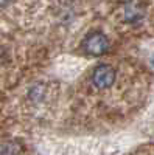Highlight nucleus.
Here are the masks:
<instances>
[{
    "instance_id": "nucleus-1",
    "label": "nucleus",
    "mask_w": 154,
    "mask_h": 155,
    "mask_svg": "<svg viewBox=\"0 0 154 155\" xmlns=\"http://www.w3.org/2000/svg\"><path fill=\"white\" fill-rule=\"evenodd\" d=\"M81 50L89 56H101L109 50V39L101 31H92L83 39Z\"/></svg>"
},
{
    "instance_id": "nucleus-2",
    "label": "nucleus",
    "mask_w": 154,
    "mask_h": 155,
    "mask_svg": "<svg viewBox=\"0 0 154 155\" xmlns=\"http://www.w3.org/2000/svg\"><path fill=\"white\" fill-rule=\"evenodd\" d=\"M115 78H117L115 68L112 65H109V64H101L92 73V82L97 88L104 90V88H109L114 85Z\"/></svg>"
},
{
    "instance_id": "nucleus-3",
    "label": "nucleus",
    "mask_w": 154,
    "mask_h": 155,
    "mask_svg": "<svg viewBox=\"0 0 154 155\" xmlns=\"http://www.w3.org/2000/svg\"><path fill=\"white\" fill-rule=\"evenodd\" d=\"M145 16V6L137 2V0H131L128 2L123 8V17L128 23H135L139 20H142Z\"/></svg>"
},
{
    "instance_id": "nucleus-4",
    "label": "nucleus",
    "mask_w": 154,
    "mask_h": 155,
    "mask_svg": "<svg viewBox=\"0 0 154 155\" xmlns=\"http://www.w3.org/2000/svg\"><path fill=\"white\" fill-rule=\"evenodd\" d=\"M0 155H22V147L16 141H9L0 147Z\"/></svg>"
},
{
    "instance_id": "nucleus-5",
    "label": "nucleus",
    "mask_w": 154,
    "mask_h": 155,
    "mask_svg": "<svg viewBox=\"0 0 154 155\" xmlns=\"http://www.w3.org/2000/svg\"><path fill=\"white\" fill-rule=\"evenodd\" d=\"M11 2V0H0V8H3V6H6L8 3Z\"/></svg>"
},
{
    "instance_id": "nucleus-6",
    "label": "nucleus",
    "mask_w": 154,
    "mask_h": 155,
    "mask_svg": "<svg viewBox=\"0 0 154 155\" xmlns=\"http://www.w3.org/2000/svg\"><path fill=\"white\" fill-rule=\"evenodd\" d=\"M151 62H152V65H154V58H152V61H151Z\"/></svg>"
}]
</instances>
